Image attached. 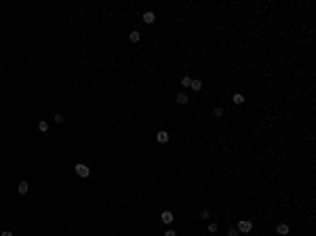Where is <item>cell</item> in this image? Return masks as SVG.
<instances>
[{
    "instance_id": "obj_1",
    "label": "cell",
    "mask_w": 316,
    "mask_h": 236,
    "mask_svg": "<svg viewBox=\"0 0 316 236\" xmlns=\"http://www.w3.org/2000/svg\"><path fill=\"white\" fill-rule=\"evenodd\" d=\"M74 169H76V175H78V177H89V175H91V169H89L86 165H82V162H80V165H76Z\"/></svg>"
},
{
    "instance_id": "obj_2",
    "label": "cell",
    "mask_w": 316,
    "mask_h": 236,
    "mask_svg": "<svg viewBox=\"0 0 316 236\" xmlns=\"http://www.w3.org/2000/svg\"><path fill=\"white\" fill-rule=\"evenodd\" d=\"M251 228H253V224H251L249 219H240V221H238V230L245 232V234H246V232H251Z\"/></svg>"
},
{
    "instance_id": "obj_3",
    "label": "cell",
    "mask_w": 316,
    "mask_h": 236,
    "mask_svg": "<svg viewBox=\"0 0 316 236\" xmlns=\"http://www.w3.org/2000/svg\"><path fill=\"white\" fill-rule=\"evenodd\" d=\"M160 219H162V224H166V225L173 224V213H171V211H164L162 215H160Z\"/></svg>"
},
{
    "instance_id": "obj_4",
    "label": "cell",
    "mask_w": 316,
    "mask_h": 236,
    "mask_svg": "<svg viewBox=\"0 0 316 236\" xmlns=\"http://www.w3.org/2000/svg\"><path fill=\"white\" fill-rule=\"evenodd\" d=\"M143 21H145V23H154V21H156V15H154L152 11H145L143 13Z\"/></svg>"
},
{
    "instance_id": "obj_5",
    "label": "cell",
    "mask_w": 316,
    "mask_h": 236,
    "mask_svg": "<svg viewBox=\"0 0 316 236\" xmlns=\"http://www.w3.org/2000/svg\"><path fill=\"white\" fill-rule=\"evenodd\" d=\"M156 139H158L160 143H166L169 141V133H166V131H158V133H156Z\"/></svg>"
},
{
    "instance_id": "obj_6",
    "label": "cell",
    "mask_w": 316,
    "mask_h": 236,
    "mask_svg": "<svg viewBox=\"0 0 316 236\" xmlns=\"http://www.w3.org/2000/svg\"><path fill=\"white\" fill-rule=\"evenodd\" d=\"M276 232H278L280 236H287V234H289V225H287V224H278V225H276Z\"/></svg>"
},
{
    "instance_id": "obj_7",
    "label": "cell",
    "mask_w": 316,
    "mask_h": 236,
    "mask_svg": "<svg viewBox=\"0 0 316 236\" xmlns=\"http://www.w3.org/2000/svg\"><path fill=\"white\" fill-rule=\"evenodd\" d=\"M175 101H177V103H181V106H186L190 99H187V95H186V93H179V95L175 97Z\"/></svg>"
},
{
    "instance_id": "obj_8",
    "label": "cell",
    "mask_w": 316,
    "mask_h": 236,
    "mask_svg": "<svg viewBox=\"0 0 316 236\" xmlns=\"http://www.w3.org/2000/svg\"><path fill=\"white\" fill-rule=\"evenodd\" d=\"M190 89L198 93V91H202V82H200V80H192V84H190Z\"/></svg>"
},
{
    "instance_id": "obj_9",
    "label": "cell",
    "mask_w": 316,
    "mask_h": 236,
    "mask_svg": "<svg viewBox=\"0 0 316 236\" xmlns=\"http://www.w3.org/2000/svg\"><path fill=\"white\" fill-rule=\"evenodd\" d=\"M139 38H141V34L137 32V30H133V32L129 34V40H131V42H139Z\"/></svg>"
},
{
    "instance_id": "obj_10",
    "label": "cell",
    "mask_w": 316,
    "mask_h": 236,
    "mask_svg": "<svg viewBox=\"0 0 316 236\" xmlns=\"http://www.w3.org/2000/svg\"><path fill=\"white\" fill-rule=\"evenodd\" d=\"M17 192H19V194H25V192H27V181H19V186H17Z\"/></svg>"
},
{
    "instance_id": "obj_11",
    "label": "cell",
    "mask_w": 316,
    "mask_h": 236,
    "mask_svg": "<svg viewBox=\"0 0 316 236\" xmlns=\"http://www.w3.org/2000/svg\"><path fill=\"white\" fill-rule=\"evenodd\" d=\"M47 129H48V122H47V120H40V122H38V131H42V133H44Z\"/></svg>"
},
{
    "instance_id": "obj_12",
    "label": "cell",
    "mask_w": 316,
    "mask_h": 236,
    "mask_svg": "<svg viewBox=\"0 0 316 236\" xmlns=\"http://www.w3.org/2000/svg\"><path fill=\"white\" fill-rule=\"evenodd\" d=\"M232 99H234V103H245V97H242L240 93H234V97H232Z\"/></svg>"
},
{
    "instance_id": "obj_13",
    "label": "cell",
    "mask_w": 316,
    "mask_h": 236,
    "mask_svg": "<svg viewBox=\"0 0 316 236\" xmlns=\"http://www.w3.org/2000/svg\"><path fill=\"white\" fill-rule=\"evenodd\" d=\"M181 84H183V86H190V84H192V78H190V76L186 74V76L181 78Z\"/></svg>"
},
{
    "instance_id": "obj_14",
    "label": "cell",
    "mask_w": 316,
    "mask_h": 236,
    "mask_svg": "<svg viewBox=\"0 0 316 236\" xmlns=\"http://www.w3.org/2000/svg\"><path fill=\"white\" fill-rule=\"evenodd\" d=\"M200 215H202L204 219H209V217H211V211H209V209H202V213H200Z\"/></svg>"
},
{
    "instance_id": "obj_15",
    "label": "cell",
    "mask_w": 316,
    "mask_h": 236,
    "mask_svg": "<svg viewBox=\"0 0 316 236\" xmlns=\"http://www.w3.org/2000/svg\"><path fill=\"white\" fill-rule=\"evenodd\" d=\"M63 120H65V118L61 116V114H55V122H57V124H61V122H63Z\"/></svg>"
},
{
    "instance_id": "obj_16",
    "label": "cell",
    "mask_w": 316,
    "mask_h": 236,
    "mask_svg": "<svg viewBox=\"0 0 316 236\" xmlns=\"http://www.w3.org/2000/svg\"><path fill=\"white\" fill-rule=\"evenodd\" d=\"M209 232H217V224H215V221L209 224Z\"/></svg>"
},
{
    "instance_id": "obj_17",
    "label": "cell",
    "mask_w": 316,
    "mask_h": 236,
    "mask_svg": "<svg viewBox=\"0 0 316 236\" xmlns=\"http://www.w3.org/2000/svg\"><path fill=\"white\" fill-rule=\"evenodd\" d=\"M228 236H236V228H234V225H230V230H228Z\"/></svg>"
},
{
    "instance_id": "obj_18",
    "label": "cell",
    "mask_w": 316,
    "mask_h": 236,
    "mask_svg": "<svg viewBox=\"0 0 316 236\" xmlns=\"http://www.w3.org/2000/svg\"><path fill=\"white\" fill-rule=\"evenodd\" d=\"M213 114H215V116H221L223 110H221V107H215V110H213Z\"/></svg>"
},
{
    "instance_id": "obj_19",
    "label": "cell",
    "mask_w": 316,
    "mask_h": 236,
    "mask_svg": "<svg viewBox=\"0 0 316 236\" xmlns=\"http://www.w3.org/2000/svg\"><path fill=\"white\" fill-rule=\"evenodd\" d=\"M164 236H177V234L173 232V230H166V232H164Z\"/></svg>"
},
{
    "instance_id": "obj_20",
    "label": "cell",
    "mask_w": 316,
    "mask_h": 236,
    "mask_svg": "<svg viewBox=\"0 0 316 236\" xmlns=\"http://www.w3.org/2000/svg\"><path fill=\"white\" fill-rule=\"evenodd\" d=\"M0 236H13V232H9V230H4V232H2Z\"/></svg>"
}]
</instances>
